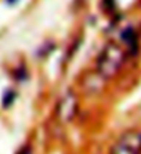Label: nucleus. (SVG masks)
Here are the masks:
<instances>
[{"label": "nucleus", "mask_w": 141, "mask_h": 154, "mask_svg": "<svg viewBox=\"0 0 141 154\" xmlns=\"http://www.w3.org/2000/svg\"><path fill=\"white\" fill-rule=\"evenodd\" d=\"M141 151V133L129 132L119 139L113 147L112 154H140Z\"/></svg>", "instance_id": "obj_2"}, {"label": "nucleus", "mask_w": 141, "mask_h": 154, "mask_svg": "<svg viewBox=\"0 0 141 154\" xmlns=\"http://www.w3.org/2000/svg\"><path fill=\"white\" fill-rule=\"evenodd\" d=\"M76 107H78V101L74 94H67L58 104L57 108V115L61 121H69L76 112Z\"/></svg>", "instance_id": "obj_3"}, {"label": "nucleus", "mask_w": 141, "mask_h": 154, "mask_svg": "<svg viewBox=\"0 0 141 154\" xmlns=\"http://www.w3.org/2000/svg\"><path fill=\"white\" fill-rule=\"evenodd\" d=\"M124 60V54L119 46L108 45L98 60V72L105 78H111L120 69Z\"/></svg>", "instance_id": "obj_1"}, {"label": "nucleus", "mask_w": 141, "mask_h": 154, "mask_svg": "<svg viewBox=\"0 0 141 154\" xmlns=\"http://www.w3.org/2000/svg\"><path fill=\"white\" fill-rule=\"evenodd\" d=\"M17 0H7V3H10V4H13V3H15Z\"/></svg>", "instance_id": "obj_6"}, {"label": "nucleus", "mask_w": 141, "mask_h": 154, "mask_svg": "<svg viewBox=\"0 0 141 154\" xmlns=\"http://www.w3.org/2000/svg\"><path fill=\"white\" fill-rule=\"evenodd\" d=\"M122 38H123V40L126 43H129V45H133V43H136V35H134V31L131 28L126 29V31L122 33Z\"/></svg>", "instance_id": "obj_4"}, {"label": "nucleus", "mask_w": 141, "mask_h": 154, "mask_svg": "<svg viewBox=\"0 0 141 154\" xmlns=\"http://www.w3.org/2000/svg\"><path fill=\"white\" fill-rule=\"evenodd\" d=\"M13 100H14V93H13V92H7V93H6V96L3 97V104H4V107L10 106Z\"/></svg>", "instance_id": "obj_5"}]
</instances>
